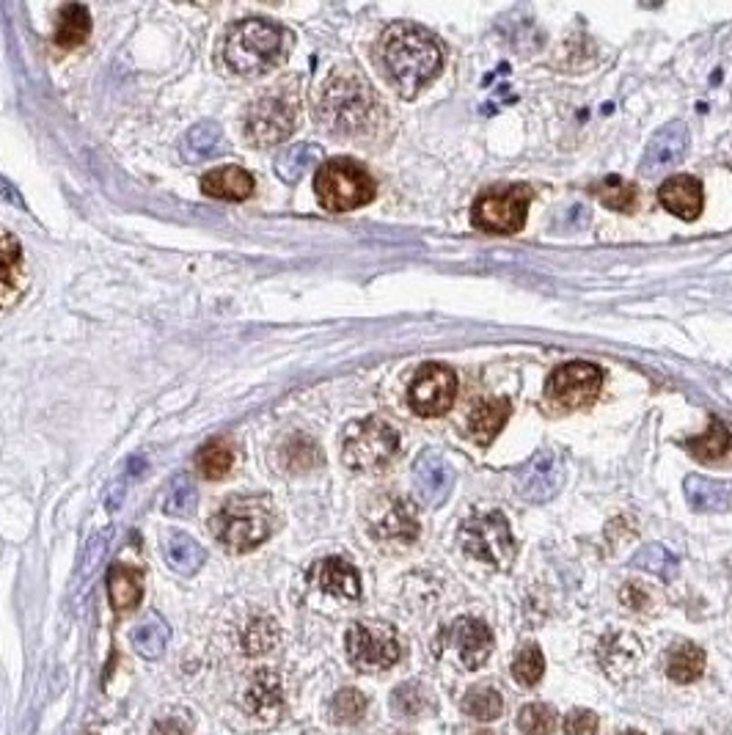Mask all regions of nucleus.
<instances>
[{"mask_svg": "<svg viewBox=\"0 0 732 735\" xmlns=\"http://www.w3.org/2000/svg\"><path fill=\"white\" fill-rule=\"evenodd\" d=\"M380 64L400 97L413 100L430 80L438 78L444 53L430 31L411 23H394L380 36Z\"/></svg>", "mask_w": 732, "mask_h": 735, "instance_id": "1", "label": "nucleus"}, {"mask_svg": "<svg viewBox=\"0 0 732 735\" xmlns=\"http://www.w3.org/2000/svg\"><path fill=\"white\" fill-rule=\"evenodd\" d=\"M378 94L353 69H339L322 86L317 119L336 135H364L380 119Z\"/></svg>", "mask_w": 732, "mask_h": 735, "instance_id": "2", "label": "nucleus"}, {"mask_svg": "<svg viewBox=\"0 0 732 735\" xmlns=\"http://www.w3.org/2000/svg\"><path fill=\"white\" fill-rule=\"evenodd\" d=\"M212 535L223 548L234 554L262 546L273 526L276 510L265 496H232L218 513L212 515Z\"/></svg>", "mask_w": 732, "mask_h": 735, "instance_id": "3", "label": "nucleus"}, {"mask_svg": "<svg viewBox=\"0 0 732 735\" xmlns=\"http://www.w3.org/2000/svg\"><path fill=\"white\" fill-rule=\"evenodd\" d=\"M289 34L270 20H245L226 36L223 58L240 75H262L287 56Z\"/></svg>", "mask_w": 732, "mask_h": 735, "instance_id": "4", "label": "nucleus"}, {"mask_svg": "<svg viewBox=\"0 0 732 735\" xmlns=\"http://www.w3.org/2000/svg\"><path fill=\"white\" fill-rule=\"evenodd\" d=\"M400 452V435L389 422L378 416H366L347 424L342 438V460L353 471H383Z\"/></svg>", "mask_w": 732, "mask_h": 735, "instance_id": "5", "label": "nucleus"}, {"mask_svg": "<svg viewBox=\"0 0 732 735\" xmlns=\"http://www.w3.org/2000/svg\"><path fill=\"white\" fill-rule=\"evenodd\" d=\"M314 193L325 210L350 212L375 199V179L355 160L336 157L320 166L314 177Z\"/></svg>", "mask_w": 732, "mask_h": 735, "instance_id": "6", "label": "nucleus"}, {"mask_svg": "<svg viewBox=\"0 0 732 735\" xmlns=\"http://www.w3.org/2000/svg\"><path fill=\"white\" fill-rule=\"evenodd\" d=\"M460 546L468 557L488 562L493 568L507 570L515 562V537H512L510 521L499 510L471 515L460 526Z\"/></svg>", "mask_w": 732, "mask_h": 735, "instance_id": "7", "label": "nucleus"}, {"mask_svg": "<svg viewBox=\"0 0 732 735\" xmlns=\"http://www.w3.org/2000/svg\"><path fill=\"white\" fill-rule=\"evenodd\" d=\"M534 190L529 185H504V188L485 190L471 210V221L482 232L512 234L521 232L529 207H532Z\"/></svg>", "mask_w": 732, "mask_h": 735, "instance_id": "8", "label": "nucleus"}, {"mask_svg": "<svg viewBox=\"0 0 732 735\" xmlns=\"http://www.w3.org/2000/svg\"><path fill=\"white\" fill-rule=\"evenodd\" d=\"M245 135L254 146H276L295 130V100L289 97L284 86L251 102L245 113Z\"/></svg>", "mask_w": 732, "mask_h": 735, "instance_id": "9", "label": "nucleus"}, {"mask_svg": "<svg viewBox=\"0 0 732 735\" xmlns=\"http://www.w3.org/2000/svg\"><path fill=\"white\" fill-rule=\"evenodd\" d=\"M344 642H347V658L353 661V667L364 672L389 669L402 658L400 636L386 623H353Z\"/></svg>", "mask_w": 732, "mask_h": 735, "instance_id": "10", "label": "nucleus"}, {"mask_svg": "<svg viewBox=\"0 0 732 735\" xmlns=\"http://www.w3.org/2000/svg\"><path fill=\"white\" fill-rule=\"evenodd\" d=\"M600 386H603V369L598 364L567 361L551 372V378L545 383V397L562 411H576V408H587L589 402H595Z\"/></svg>", "mask_w": 732, "mask_h": 735, "instance_id": "11", "label": "nucleus"}, {"mask_svg": "<svg viewBox=\"0 0 732 735\" xmlns=\"http://www.w3.org/2000/svg\"><path fill=\"white\" fill-rule=\"evenodd\" d=\"M455 397L457 375L446 364H435V361L419 367L408 386V402H411L413 413H419L424 419L444 416L455 405Z\"/></svg>", "mask_w": 732, "mask_h": 735, "instance_id": "12", "label": "nucleus"}, {"mask_svg": "<svg viewBox=\"0 0 732 735\" xmlns=\"http://www.w3.org/2000/svg\"><path fill=\"white\" fill-rule=\"evenodd\" d=\"M515 482H518V493L526 502L545 504L551 502L565 485V466H562L559 455L543 449L518 468Z\"/></svg>", "mask_w": 732, "mask_h": 735, "instance_id": "13", "label": "nucleus"}, {"mask_svg": "<svg viewBox=\"0 0 732 735\" xmlns=\"http://www.w3.org/2000/svg\"><path fill=\"white\" fill-rule=\"evenodd\" d=\"M688 127L683 122L664 124L658 133L650 138V144L644 149L642 163H639V177L644 179H661L666 171L683 163L688 152Z\"/></svg>", "mask_w": 732, "mask_h": 735, "instance_id": "14", "label": "nucleus"}, {"mask_svg": "<svg viewBox=\"0 0 732 735\" xmlns=\"http://www.w3.org/2000/svg\"><path fill=\"white\" fill-rule=\"evenodd\" d=\"M369 535L378 540L411 543L419 537V521L413 507L400 496H380L369 510Z\"/></svg>", "mask_w": 732, "mask_h": 735, "instance_id": "15", "label": "nucleus"}, {"mask_svg": "<svg viewBox=\"0 0 732 735\" xmlns=\"http://www.w3.org/2000/svg\"><path fill=\"white\" fill-rule=\"evenodd\" d=\"M413 488L424 507H441L455 488V468L441 452L427 449L413 463Z\"/></svg>", "mask_w": 732, "mask_h": 735, "instance_id": "16", "label": "nucleus"}, {"mask_svg": "<svg viewBox=\"0 0 732 735\" xmlns=\"http://www.w3.org/2000/svg\"><path fill=\"white\" fill-rule=\"evenodd\" d=\"M444 639L455 647L460 664L466 669L485 667V661L493 653V634L477 617H460L444 631Z\"/></svg>", "mask_w": 732, "mask_h": 735, "instance_id": "17", "label": "nucleus"}, {"mask_svg": "<svg viewBox=\"0 0 732 735\" xmlns=\"http://www.w3.org/2000/svg\"><path fill=\"white\" fill-rule=\"evenodd\" d=\"M644 656L642 642L633 634H609L598 647V658L600 667L606 675H611L614 680H625L631 678L633 672L639 669Z\"/></svg>", "mask_w": 732, "mask_h": 735, "instance_id": "18", "label": "nucleus"}, {"mask_svg": "<svg viewBox=\"0 0 732 735\" xmlns=\"http://www.w3.org/2000/svg\"><path fill=\"white\" fill-rule=\"evenodd\" d=\"M658 199L666 212H672L683 221H697L702 204H705V193H702V182L691 174H680V177H669L658 188Z\"/></svg>", "mask_w": 732, "mask_h": 735, "instance_id": "19", "label": "nucleus"}, {"mask_svg": "<svg viewBox=\"0 0 732 735\" xmlns=\"http://www.w3.org/2000/svg\"><path fill=\"white\" fill-rule=\"evenodd\" d=\"M311 584H317L322 592L344 598V601H355L361 595V576L358 570L342 557L320 559L309 573Z\"/></svg>", "mask_w": 732, "mask_h": 735, "instance_id": "20", "label": "nucleus"}, {"mask_svg": "<svg viewBox=\"0 0 732 735\" xmlns=\"http://www.w3.org/2000/svg\"><path fill=\"white\" fill-rule=\"evenodd\" d=\"M686 499L697 513H724L732 504V485L727 479H713L705 474L686 477Z\"/></svg>", "mask_w": 732, "mask_h": 735, "instance_id": "21", "label": "nucleus"}, {"mask_svg": "<svg viewBox=\"0 0 732 735\" xmlns=\"http://www.w3.org/2000/svg\"><path fill=\"white\" fill-rule=\"evenodd\" d=\"M512 416L510 397H493V400L479 402L471 419H468V433L479 446H488L496 441V435L504 430V424Z\"/></svg>", "mask_w": 732, "mask_h": 735, "instance_id": "22", "label": "nucleus"}, {"mask_svg": "<svg viewBox=\"0 0 732 735\" xmlns=\"http://www.w3.org/2000/svg\"><path fill=\"white\" fill-rule=\"evenodd\" d=\"M201 190L221 201H245L254 193V177L240 166L215 168L201 179Z\"/></svg>", "mask_w": 732, "mask_h": 735, "instance_id": "23", "label": "nucleus"}, {"mask_svg": "<svg viewBox=\"0 0 732 735\" xmlns=\"http://www.w3.org/2000/svg\"><path fill=\"white\" fill-rule=\"evenodd\" d=\"M23 295V248L12 234L0 237V309Z\"/></svg>", "mask_w": 732, "mask_h": 735, "instance_id": "24", "label": "nucleus"}, {"mask_svg": "<svg viewBox=\"0 0 732 735\" xmlns=\"http://www.w3.org/2000/svg\"><path fill=\"white\" fill-rule=\"evenodd\" d=\"M284 697H281V683L273 672H259L251 686L245 691V708L259 722H276L281 713Z\"/></svg>", "mask_w": 732, "mask_h": 735, "instance_id": "25", "label": "nucleus"}, {"mask_svg": "<svg viewBox=\"0 0 732 735\" xmlns=\"http://www.w3.org/2000/svg\"><path fill=\"white\" fill-rule=\"evenodd\" d=\"M108 598L116 612H133L144 598V579L135 568L113 565L108 573Z\"/></svg>", "mask_w": 732, "mask_h": 735, "instance_id": "26", "label": "nucleus"}, {"mask_svg": "<svg viewBox=\"0 0 732 735\" xmlns=\"http://www.w3.org/2000/svg\"><path fill=\"white\" fill-rule=\"evenodd\" d=\"M163 551L168 565L182 576H193L204 565V548L185 532H168L163 537Z\"/></svg>", "mask_w": 732, "mask_h": 735, "instance_id": "27", "label": "nucleus"}, {"mask_svg": "<svg viewBox=\"0 0 732 735\" xmlns=\"http://www.w3.org/2000/svg\"><path fill=\"white\" fill-rule=\"evenodd\" d=\"M91 34V17L86 12V6L80 3H67L61 12H58L56 23V45L61 50H75L80 47Z\"/></svg>", "mask_w": 732, "mask_h": 735, "instance_id": "28", "label": "nucleus"}, {"mask_svg": "<svg viewBox=\"0 0 732 735\" xmlns=\"http://www.w3.org/2000/svg\"><path fill=\"white\" fill-rule=\"evenodd\" d=\"M589 193L600 204H606V207L617 212H633L636 204H639V190H636V185L628 182V179L617 177V174H609V177H600L598 182H592Z\"/></svg>", "mask_w": 732, "mask_h": 735, "instance_id": "29", "label": "nucleus"}, {"mask_svg": "<svg viewBox=\"0 0 732 735\" xmlns=\"http://www.w3.org/2000/svg\"><path fill=\"white\" fill-rule=\"evenodd\" d=\"M702 672H705V653L691 642L672 647V653L666 656V675L675 683H694L702 678Z\"/></svg>", "mask_w": 732, "mask_h": 735, "instance_id": "30", "label": "nucleus"}, {"mask_svg": "<svg viewBox=\"0 0 732 735\" xmlns=\"http://www.w3.org/2000/svg\"><path fill=\"white\" fill-rule=\"evenodd\" d=\"M221 146H223L221 127L215 122H201L188 130L185 141H182V152H185V157L193 163V160H210V157H215Z\"/></svg>", "mask_w": 732, "mask_h": 735, "instance_id": "31", "label": "nucleus"}, {"mask_svg": "<svg viewBox=\"0 0 732 735\" xmlns=\"http://www.w3.org/2000/svg\"><path fill=\"white\" fill-rule=\"evenodd\" d=\"M322 157V149L317 144H295L284 149L276 157V174L284 182H298L306 171H309Z\"/></svg>", "mask_w": 732, "mask_h": 735, "instance_id": "32", "label": "nucleus"}, {"mask_svg": "<svg viewBox=\"0 0 732 735\" xmlns=\"http://www.w3.org/2000/svg\"><path fill=\"white\" fill-rule=\"evenodd\" d=\"M234 446L223 438H215L210 444H204L196 455V466H199L201 477L207 479H223L234 468Z\"/></svg>", "mask_w": 732, "mask_h": 735, "instance_id": "33", "label": "nucleus"}, {"mask_svg": "<svg viewBox=\"0 0 732 735\" xmlns=\"http://www.w3.org/2000/svg\"><path fill=\"white\" fill-rule=\"evenodd\" d=\"M460 708L463 713H468L471 719H477V722H496L504 711V700H501V694L493 686H485V683H479L474 689L466 691V697L460 702Z\"/></svg>", "mask_w": 732, "mask_h": 735, "instance_id": "34", "label": "nucleus"}, {"mask_svg": "<svg viewBox=\"0 0 732 735\" xmlns=\"http://www.w3.org/2000/svg\"><path fill=\"white\" fill-rule=\"evenodd\" d=\"M391 708L400 713V716H411V719H416V716H424V713L433 711L435 700L424 683L411 680V683H400V686L394 689V694H391Z\"/></svg>", "mask_w": 732, "mask_h": 735, "instance_id": "35", "label": "nucleus"}, {"mask_svg": "<svg viewBox=\"0 0 732 735\" xmlns=\"http://www.w3.org/2000/svg\"><path fill=\"white\" fill-rule=\"evenodd\" d=\"M686 446H688V452L697 457V460H719V457H724L727 452H730L732 435H730V430L724 427V422L713 416L708 424V433L691 438Z\"/></svg>", "mask_w": 732, "mask_h": 735, "instance_id": "36", "label": "nucleus"}, {"mask_svg": "<svg viewBox=\"0 0 732 735\" xmlns=\"http://www.w3.org/2000/svg\"><path fill=\"white\" fill-rule=\"evenodd\" d=\"M317 463H320V449L306 435H292L281 446V466L287 471L300 474V471H311Z\"/></svg>", "mask_w": 732, "mask_h": 735, "instance_id": "37", "label": "nucleus"}, {"mask_svg": "<svg viewBox=\"0 0 732 735\" xmlns=\"http://www.w3.org/2000/svg\"><path fill=\"white\" fill-rule=\"evenodd\" d=\"M133 645L144 658L163 656V650L168 645V625L157 614L146 617L144 623L133 631Z\"/></svg>", "mask_w": 732, "mask_h": 735, "instance_id": "38", "label": "nucleus"}, {"mask_svg": "<svg viewBox=\"0 0 732 735\" xmlns=\"http://www.w3.org/2000/svg\"><path fill=\"white\" fill-rule=\"evenodd\" d=\"M545 675V656L537 645H523L518 656L512 658V678L521 686H534Z\"/></svg>", "mask_w": 732, "mask_h": 735, "instance_id": "39", "label": "nucleus"}, {"mask_svg": "<svg viewBox=\"0 0 732 735\" xmlns=\"http://www.w3.org/2000/svg\"><path fill=\"white\" fill-rule=\"evenodd\" d=\"M518 730L523 735H554L556 713L545 702H529L518 713Z\"/></svg>", "mask_w": 732, "mask_h": 735, "instance_id": "40", "label": "nucleus"}, {"mask_svg": "<svg viewBox=\"0 0 732 735\" xmlns=\"http://www.w3.org/2000/svg\"><path fill=\"white\" fill-rule=\"evenodd\" d=\"M328 711L336 724H355L366 713V697L358 689L336 691Z\"/></svg>", "mask_w": 732, "mask_h": 735, "instance_id": "41", "label": "nucleus"}, {"mask_svg": "<svg viewBox=\"0 0 732 735\" xmlns=\"http://www.w3.org/2000/svg\"><path fill=\"white\" fill-rule=\"evenodd\" d=\"M278 639V628L273 620H267V617H256L251 620L248 625V631H245V653H251V656H259V653H267V650H273Z\"/></svg>", "mask_w": 732, "mask_h": 735, "instance_id": "42", "label": "nucleus"}, {"mask_svg": "<svg viewBox=\"0 0 732 735\" xmlns=\"http://www.w3.org/2000/svg\"><path fill=\"white\" fill-rule=\"evenodd\" d=\"M196 499H199V493H196V485L190 482V477H177L166 493V513L190 515V510L196 507Z\"/></svg>", "mask_w": 732, "mask_h": 735, "instance_id": "43", "label": "nucleus"}, {"mask_svg": "<svg viewBox=\"0 0 732 735\" xmlns=\"http://www.w3.org/2000/svg\"><path fill=\"white\" fill-rule=\"evenodd\" d=\"M633 562H636L639 568L655 573V576H669V573L677 568V559L672 557V554H669L664 546L642 548V551L636 554V559H633Z\"/></svg>", "mask_w": 732, "mask_h": 735, "instance_id": "44", "label": "nucleus"}, {"mask_svg": "<svg viewBox=\"0 0 732 735\" xmlns=\"http://www.w3.org/2000/svg\"><path fill=\"white\" fill-rule=\"evenodd\" d=\"M598 713L587 711V708H576L565 716V724L562 730L565 735H598Z\"/></svg>", "mask_w": 732, "mask_h": 735, "instance_id": "45", "label": "nucleus"}, {"mask_svg": "<svg viewBox=\"0 0 732 735\" xmlns=\"http://www.w3.org/2000/svg\"><path fill=\"white\" fill-rule=\"evenodd\" d=\"M152 735H190V722L179 716H166L152 727Z\"/></svg>", "mask_w": 732, "mask_h": 735, "instance_id": "46", "label": "nucleus"}, {"mask_svg": "<svg viewBox=\"0 0 732 735\" xmlns=\"http://www.w3.org/2000/svg\"><path fill=\"white\" fill-rule=\"evenodd\" d=\"M620 735H644V733H639V730H625V733H620Z\"/></svg>", "mask_w": 732, "mask_h": 735, "instance_id": "47", "label": "nucleus"}, {"mask_svg": "<svg viewBox=\"0 0 732 735\" xmlns=\"http://www.w3.org/2000/svg\"><path fill=\"white\" fill-rule=\"evenodd\" d=\"M474 735H493V733H488V730H479V733H474Z\"/></svg>", "mask_w": 732, "mask_h": 735, "instance_id": "48", "label": "nucleus"}, {"mask_svg": "<svg viewBox=\"0 0 732 735\" xmlns=\"http://www.w3.org/2000/svg\"><path fill=\"white\" fill-rule=\"evenodd\" d=\"M397 735H416V733H397Z\"/></svg>", "mask_w": 732, "mask_h": 735, "instance_id": "49", "label": "nucleus"}]
</instances>
